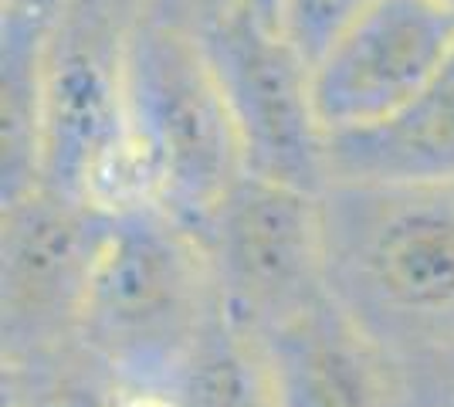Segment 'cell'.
<instances>
[{
	"mask_svg": "<svg viewBox=\"0 0 454 407\" xmlns=\"http://www.w3.org/2000/svg\"><path fill=\"white\" fill-rule=\"evenodd\" d=\"M325 292L390 364L454 349V184L322 191Z\"/></svg>",
	"mask_w": 454,
	"mask_h": 407,
	"instance_id": "cell-1",
	"label": "cell"
},
{
	"mask_svg": "<svg viewBox=\"0 0 454 407\" xmlns=\"http://www.w3.org/2000/svg\"><path fill=\"white\" fill-rule=\"evenodd\" d=\"M221 316L224 302L200 238L139 214L113 221L75 340L119 384H176Z\"/></svg>",
	"mask_w": 454,
	"mask_h": 407,
	"instance_id": "cell-2",
	"label": "cell"
},
{
	"mask_svg": "<svg viewBox=\"0 0 454 407\" xmlns=\"http://www.w3.org/2000/svg\"><path fill=\"white\" fill-rule=\"evenodd\" d=\"M133 113L160 194L180 228L200 238L245 176L238 126L207 48L170 24L146 31L133 59Z\"/></svg>",
	"mask_w": 454,
	"mask_h": 407,
	"instance_id": "cell-3",
	"label": "cell"
},
{
	"mask_svg": "<svg viewBox=\"0 0 454 407\" xmlns=\"http://www.w3.org/2000/svg\"><path fill=\"white\" fill-rule=\"evenodd\" d=\"M231 326L262 340L325 299L322 194L245 174L200 234Z\"/></svg>",
	"mask_w": 454,
	"mask_h": 407,
	"instance_id": "cell-4",
	"label": "cell"
},
{
	"mask_svg": "<svg viewBox=\"0 0 454 407\" xmlns=\"http://www.w3.org/2000/svg\"><path fill=\"white\" fill-rule=\"evenodd\" d=\"M454 55V7L373 0L309 72L322 136L370 129L414 102Z\"/></svg>",
	"mask_w": 454,
	"mask_h": 407,
	"instance_id": "cell-5",
	"label": "cell"
},
{
	"mask_svg": "<svg viewBox=\"0 0 454 407\" xmlns=\"http://www.w3.org/2000/svg\"><path fill=\"white\" fill-rule=\"evenodd\" d=\"M207 55L238 126L245 174L322 194L325 136L309 96V68L288 41L238 14L210 31Z\"/></svg>",
	"mask_w": 454,
	"mask_h": 407,
	"instance_id": "cell-6",
	"label": "cell"
},
{
	"mask_svg": "<svg viewBox=\"0 0 454 407\" xmlns=\"http://www.w3.org/2000/svg\"><path fill=\"white\" fill-rule=\"evenodd\" d=\"M109 228L61 191L14 204L4 231V364L75 340Z\"/></svg>",
	"mask_w": 454,
	"mask_h": 407,
	"instance_id": "cell-7",
	"label": "cell"
},
{
	"mask_svg": "<svg viewBox=\"0 0 454 407\" xmlns=\"http://www.w3.org/2000/svg\"><path fill=\"white\" fill-rule=\"evenodd\" d=\"M254 343L275 407H400L394 364L329 295Z\"/></svg>",
	"mask_w": 454,
	"mask_h": 407,
	"instance_id": "cell-8",
	"label": "cell"
},
{
	"mask_svg": "<svg viewBox=\"0 0 454 407\" xmlns=\"http://www.w3.org/2000/svg\"><path fill=\"white\" fill-rule=\"evenodd\" d=\"M322 153L329 187L454 184V55L397 116L325 136Z\"/></svg>",
	"mask_w": 454,
	"mask_h": 407,
	"instance_id": "cell-9",
	"label": "cell"
},
{
	"mask_svg": "<svg viewBox=\"0 0 454 407\" xmlns=\"http://www.w3.org/2000/svg\"><path fill=\"white\" fill-rule=\"evenodd\" d=\"M187 407H275L258 343L221 316L176 377Z\"/></svg>",
	"mask_w": 454,
	"mask_h": 407,
	"instance_id": "cell-10",
	"label": "cell"
},
{
	"mask_svg": "<svg viewBox=\"0 0 454 407\" xmlns=\"http://www.w3.org/2000/svg\"><path fill=\"white\" fill-rule=\"evenodd\" d=\"M115 377L78 340L4 364V407H113Z\"/></svg>",
	"mask_w": 454,
	"mask_h": 407,
	"instance_id": "cell-11",
	"label": "cell"
},
{
	"mask_svg": "<svg viewBox=\"0 0 454 407\" xmlns=\"http://www.w3.org/2000/svg\"><path fill=\"white\" fill-rule=\"evenodd\" d=\"M373 0H282L278 35L312 72Z\"/></svg>",
	"mask_w": 454,
	"mask_h": 407,
	"instance_id": "cell-12",
	"label": "cell"
},
{
	"mask_svg": "<svg viewBox=\"0 0 454 407\" xmlns=\"http://www.w3.org/2000/svg\"><path fill=\"white\" fill-rule=\"evenodd\" d=\"M400 407H454V349L394 364Z\"/></svg>",
	"mask_w": 454,
	"mask_h": 407,
	"instance_id": "cell-13",
	"label": "cell"
},
{
	"mask_svg": "<svg viewBox=\"0 0 454 407\" xmlns=\"http://www.w3.org/2000/svg\"><path fill=\"white\" fill-rule=\"evenodd\" d=\"M113 407H187L176 384H119Z\"/></svg>",
	"mask_w": 454,
	"mask_h": 407,
	"instance_id": "cell-14",
	"label": "cell"
},
{
	"mask_svg": "<svg viewBox=\"0 0 454 407\" xmlns=\"http://www.w3.org/2000/svg\"><path fill=\"white\" fill-rule=\"evenodd\" d=\"M441 4H448V7H454V0H441Z\"/></svg>",
	"mask_w": 454,
	"mask_h": 407,
	"instance_id": "cell-15",
	"label": "cell"
}]
</instances>
